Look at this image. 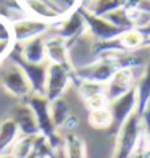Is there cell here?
I'll use <instances>...</instances> for the list:
<instances>
[{"label": "cell", "instance_id": "cell-1", "mask_svg": "<svg viewBox=\"0 0 150 158\" xmlns=\"http://www.w3.org/2000/svg\"><path fill=\"white\" fill-rule=\"evenodd\" d=\"M24 102L31 106V110L37 121V127H39V134L50 142V145L53 147L56 152L58 148L63 147V139L60 137L58 129L55 127L52 114H50V102L45 98V95H39V94H31Z\"/></svg>", "mask_w": 150, "mask_h": 158}, {"label": "cell", "instance_id": "cell-2", "mask_svg": "<svg viewBox=\"0 0 150 158\" xmlns=\"http://www.w3.org/2000/svg\"><path fill=\"white\" fill-rule=\"evenodd\" d=\"M142 135H144V121H142V116L139 113L134 111L115 135L116 143L111 158H129L137 147Z\"/></svg>", "mask_w": 150, "mask_h": 158}, {"label": "cell", "instance_id": "cell-3", "mask_svg": "<svg viewBox=\"0 0 150 158\" xmlns=\"http://www.w3.org/2000/svg\"><path fill=\"white\" fill-rule=\"evenodd\" d=\"M73 68H66L61 64L48 63L47 64V79H45V92L44 95L48 102L60 98L65 94L66 87L71 84V74Z\"/></svg>", "mask_w": 150, "mask_h": 158}, {"label": "cell", "instance_id": "cell-4", "mask_svg": "<svg viewBox=\"0 0 150 158\" xmlns=\"http://www.w3.org/2000/svg\"><path fill=\"white\" fill-rule=\"evenodd\" d=\"M52 27L55 29V35L61 37L66 42L68 48L71 50V47L82 37V34L85 31V23L79 8H76L71 13H68L66 16H63L60 21L53 23Z\"/></svg>", "mask_w": 150, "mask_h": 158}, {"label": "cell", "instance_id": "cell-5", "mask_svg": "<svg viewBox=\"0 0 150 158\" xmlns=\"http://www.w3.org/2000/svg\"><path fill=\"white\" fill-rule=\"evenodd\" d=\"M0 85H2V89L5 92H8L10 95L23 100V102L32 94L27 77L24 76L23 71L13 63L0 73Z\"/></svg>", "mask_w": 150, "mask_h": 158}, {"label": "cell", "instance_id": "cell-6", "mask_svg": "<svg viewBox=\"0 0 150 158\" xmlns=\"http://www.w3.org/2000/svg\"><path fill=\"white\" fill-rule=\"evenodd\" d=\"M135 103H137V95H135V89L132 87L129 92L124 95L118 97L116 100L108 103V108L111 113V126H110V134L116 135L124 121L135 111Z\"/></svg>", "mask_w": 150, "mask_h": 158}, {"label": "cell", "instance_id": "cell-7", "mask_svg": "<svg viewBox=\"0 0 150 158\" xmlns=\"http://www.w3.org/2000/svg\"><path fill=\"white\" fill-rule=\"evenodd\" d=\"M77 8H79L81 15H82V18H84L85 29L89 31V34H90L95 40H113V39L119 37V35L126 31V29H121V27L111 24L108 19L92 15V13L85 10L82 5H79Z\"/></svg>", "mask_w": 150, "mask_h": 158}, {"label": "cell", "instance_id": "cell-8", "mask_svg": "<svg viewBox=\"0 0 150 158\" xmlns=\"http://www.w3.org/2000/svg\"><path fill=\"white\" fill-rule=\"evenodd\" d=\"M10 27H11L13 42H15V44H24V42L31 40L34 37L44 35L50 27H52V24L27 16V18H23V19H18V21L10 23Z\"/></svg>", "mask_w": 150, "mask_h": 158}, {"label": "cell", "instance_id": "cell-9", "mask_svg": "<svg viewBox=\"0 0 150 158\" xmlns=\"http://www.w3.org/2000/svg\"><path fill=\"white\" fill-rule=\"evenodd\" d=\"M134 87V71L131 68L118 69L115 74L110 77V81L105 84V95L108 102H113L118 97L124 95Z\"/></svg>", "mask_w": 150, "mask_h": 158}, {"label": "cell", "instance_id": "cell-10", "mask_svg": "<svg viewBox=\"0 0 150 158\" xmlns=\"http://www.w3.org/2000/svg\"><path fill=\"white\" fill-rule=\"evenodd\" d=\"M45 56L48 63L61 64V66L74 69V64L69 56V48L66 45V42L61 37H58V35H52V37L45 39Z\"/></svg>", "mask_w": 150, "mask_h": 158}, {"label": "cell", "instance_id": "cell-11", "mask_svg": "<svg viewBox=\"0 0 150 158\" xmlns=\"http://www.w3.org/2000/svg\"><path fill=\"white\" fill-rule=\"evenodd\" d=\"M11 119L16 123L21 135H39L37 121H35V116L31 110V106L26 102L19 103L18 106L13 108Z\"/></svg>", "mask_w": 150, "mask_h": 158}, {"label": "cell", "instance_id": "cell-12", "mask_svg": "<svg viewBox=\"0 0 150 158\" xmlns=\"http://www.w3.org/2000/svg\"><path fill=\"white\" fill-rule=\"evenodd\" d=\"M21 55L23 58L29 63H45L47 56H45V39L39 35V37H34L31 40L21 44Z\"/></svg>", "mask_w": 150, "mask_h": 158}, {"label": "cell", "instance_id": "cell-13", "mask_svg": "<svg viewBox=\"0 0 150 158\" xmlns=\"http://www.w3.org/2000/svg\"><path fill=\"white\" fill-rule=\"evenodd\" d=\"M135 95H137V103H135V113L144 116V111L150 103V56L147 61V66L144 69V74L140 76L139 82L134 85Z\"/></svg>", "mask_w": 150, "mask_h": 158}, {"label": "cell", "instance_id": "cell-14", "mask_svg": "<svg viewBox=\"0 0 150 158\" xmlns=\"http://www.w3.org/2000/svg\"><path fill=\"white\" fill-rule=\"evenodd\" d=\"M19 137V129L11 118H6L0 123V153H6V150L13 147V143Z\"/></svg>", "mask_w": 150, "mask_h": 158}, {"label": "cell", "instance_id": "cell-15", "mask_svg": "<svg viewBox=\"0 0 150 158\" xmlns=\"http://www.w3.org/2000/svg\"><path fill=\"white\" fill-rule=\"evenodd\" d=\"M65 158H85V143L74 132H66L63 137Z\"/></svg>", "mask_w": 150, "mask_h": 158}, {"label": "cell", "instance_id": "cell-16", "mask_svg": "<svg viewBox=\"0 0 150 158\" xmlns=\"http://www.w3.org/2000/svg\"><path fill=\"white\" fill-rule=\"evenodd\" d=\"M126 3H127V0H92V3L87 6V8H85V6L84 8L87 11H90L92 15L103 18V16L108 15V13L121 8V6H124Z\"/></svg>", "mask_w": 150, "mask_h": 158}, {"label": "cell", "instance_id": "cell-17", "mask_svg": "<svg viewBox=\"0 0 150 158\" xmlns=\"http://www.w3.org/2000/svg\"><path fill=\"white\" fill-rule=\"evenodd\" d=\"M24 158H55V150L44 135H35L32 147Z\"/></svg>", "mask_w": 150, "mask_h": 158}, {"label": "cell", "instance_id": "cell-18", "mask_svg": "<svg viewBox=\"0 0 150 158\" xmlns=\"http://www.w3.org/2000/svg\"><path fill=\"white\" fill-rule=\"evenodd\" d=\"M50 114H52V119H53V124L56 129H60L63 126V123L66 121V118L69 116V106L68 103L63 100L61 97L50 102Z\"/></svg>", "mask_w": 150, "mask_h": 158}, {"label": "cell", "instance_id": "cell-19", "mask_svg": "<svg viewBox=\"0 0 150 158\" xmlns=\"http://www.w3.org/2000/svg\"><path fill=\"white\" fill-rule=\"evenodd\" d=\"M89 124L95 129H110L111 126V113L110 108H97V110H90L89 111Z\"/></svg>", "mask_w": 150, "mask_h": 158}, {"label": "cell", "instance_id": "cell-20", "mask_svg": "<svg viewBox=\"0 0 150 158\" xmlns=\"http://www.w3.org/2000/svg\"><path fill=\"white\" fill-rule=\"evenodd\" d=\"M108 98H106L105 95V92L103 94H98V95H94V97H90L85 100V105H87V108L89 111L90 110H97V108H105V106H108Z\"/></svg>", "mask_w": 150, "mask_h": 158}, {"label": "cell", "instance_id": "cell-21", "mask_svg": "<svg viewBox=\"0 0 150 158\" xmlns=\"http://www.w3.org/2000/svg\"><path fill=\"white\" fill-rule=\"evenodd\" d=\"M77 126H79V118H77L76 114H69L60 129H63L65 134H66V132H74L76 129H77Z\"/></svg>", "mask_w": 150, "mask_h": 158}, {"label": "cell", "instance_id": "cell-22", "mask_svg": "<svg viewBox=\"0 0 150 158\" xmlns=\"http://www.w3.org/2000/svg\"><path fill=\"white\" fill-rule=\"evenodd\" d=\"M13 45H15V42H13V39H2L0 40V61H3L6 56H8V53L11 52Z\"/></svg>", "mask_w": 150, "mask_h": 158}, {"label": "cell", "instance_id": "cell-23", "mask_svg": "<svg viewBox=\"0 0 150 158\" xmlns=\"http://www.w3.org/2000/svg\"><path fill=\"white\" fill-rule=\"evenodd\" d=\"M137 29L142 32V34H145L147 37H150V21L145 24V26H142V27H137Z\"/></svg>", "mask_w": 150, "mask_h": 158}, {"label": "cell", "instance_id": "cell-24", "mask_svg": "<svg viewBox=\"0 0 150 158\" xmlns=\"http://www.w3.org/2000/svg\"><path fill=\"white\" fill-rule=\"evenodd\" d=\"M0 158H18V156H15L13 153H0Z\"/></svg>", "mask_w": 150, "mask_h": 158}, {"label": "cell", "instance_id": "cell-25", "mask_svg": "<svg viewBox=\"0 0 150 158\" xmlns=\"http://www.w3.org/2000/svg\"><path fill=\"white\" fill-rule=\"evenodd\" d=\"M147 158H150V155H148V156H147Z\"/></svg>", "mask_w": 150, "mask_h": 158}]
</instances>
